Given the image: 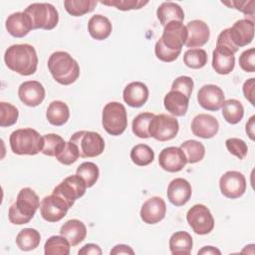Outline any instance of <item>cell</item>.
Here are the masks:
<instances>
[{
  "mask_svg": "<svg viewBox=\"0 0 255 255\" xmlns=\"http://www.w3.org/2000/svg\"><path fill=\"white\" fill-rule=\"evenodd\" d=\"M41 241V235L34 228L22 229L16 237V244L22 251H31L36 249Z\"/></svg>",
  "mask_w": 255,
  "mask_h": 255,
  "instance_id": "31",
  "label": "cell"
},
{
  "mask_svg": "<svg viewBox=\"0 0 255 255\" xmlns=\"http://www.w3.org/2000/svg\"><path fill=\"white\" fill-rule=\"evenodd\" d=\"M84 179L77 173L70 175L62 180L52 191V193L59 195L66 200L72 207L77 199L82 197L87 189Z\"/></svg>",
  "mask_w": 255,
  "mask_h": 255,
  "instance_id": "11",
  "label": "cell"
},
{
  "mask_svg": "<svg viewBox=\"0 0 255 255\" xmlns=\"http://www.w3.org/2000/svg\"><path fill=\"white\" fill-rule=\"evenodd\" d=\"M254 121H255V116H252L248 123L246 124V132L248 134V136L250 137V139L254 140L255 139V132H254V127H255V124H254Z\"/></svg>",
  "mask_w": 255,
  "mask_h": 255,
  "instance_id": "52",
  "label": "cell"
},
{
  "mask_svg": "<svg viewBox=\"0 0 255 255\" xmlns=\"http://www.w3.org/2000/svg\"><path fill=\"white\" fill-rule=\"evenodd\" d=\"M40 199L37 193L30 187L22 188L16 201L9 207V221L16 225L29 223L40 207Z\"/></svg>",
  "mask_w": 255,
  "mask_h": 255,
  "instance_id": "4",
  "label": "cell"
},
{
  "mask_svg": "<svg viewBox=\"0 0 255 255\" xmlns=\"http://www.w3.org/2000/svg\"><path fill=\"white\" fill-rule=\"evenodd\" d=\"M178 121L169 115H154L148 126V133L159 141H167L174 138L178 132Z\"/></svg>",
  "mask_w": 255,
  "mask_h": 255,
  "instance_id": "9",
  "label": "cell"
},
{
  "mask_svg": "<svg viewBox=\"0 0 255 255\" xmlns=\"http://www.w3.org/2000/svg\"><path fill=\"white\" fill-rule=\"evenodd\" d=\"M76 173L84 179L87 187L89 188L97 182L100 175V170L96 163L92 161H85L78 166Z\"/></svg>",
  "mask_w": 255,
  "mask_h": 255,
  "instance_id": "39",
  "label": "cell"
},
{
  "mask_svg": "<svg viewBox=\"0 0 255 255\" xmlns=\"http://www.w3.org/2000/svg\"><path fill=\"white\" fill-rule=\"evenodd\" d=\"M221 108L222 116L228 124L236 125L243 119L244 108L238 100L229 99L227 101H224Z\"/></svg>",
  "mask_w": 255,
  "mask_h": 255,
  "instance_id": "32",
  "label": "cell"
},
{
  "mask_svg": "<svg viewBox=\"0 0 255 255\" xmlns=\"http://www.w3.org/2000/svg\"><path fill=\"white\" fill-rule=\"evenodd\" d=\"M19 117L18 109L10 103H0V126L2 128L10 127L16 124Z\"/></svg>",
  "mask_w": 255,
  "mask_h": 255,
  "instance_id": "41",
  "label": "cell"
},
{
  "mask_svg": "<svg viewBox=\"0 0 255 255\" xmlns=\"http://www.w3.org/2000/svg\"><path fill=\"white\" fill-rule=\"evenodd\" d=\"M255 49L250 48L248 50H245L242 52V54L239 57V66L241 69L248 73H253L255 71Z\"/></svg>",
  "mask_w": 255,
  "mask_h": 255,
  "instance_id": "46",
  "label": "cell"
},
{
  "mask_svg": "<svg viewBox=\"0 0 255 255\" xmlns=\"http://www.w3.org/2000/svg\"><path fill=\"white\" fill-rule=\"evenodd\" d=\"M24 13L29 17L33 30H52L59 22V13L50 3H32L24 10Z\"/></svg>",
  "mask_w": 255,
  "mask_h": 255,
  "instance_id": "6",
  "label": "cell"
},
{
  "mask_svg": "<svg viewBox=\"0 0 255 255\" xmlns=\"http://www.w3.org/2000/svg\"><path fill=\"white\" fill-rule=\"evenodd\" d=\"M70 207V204L66 200L52 193L42 199L40 213L44 220L48 222H58L66 216Z\"/></svg>",
  "mask_w": 255,
  "mask_h": 255,
  "instance_id": "12",
  "label": "cell"
},
{
  "mask_svg": "<svg viewBox=\"0 0 255 255\" xmlns=\"http://www.w3.org/2000/svg\"><path fill=\"white\" fill-rule=\"evenodd\" d=\"M255 79L251 78L249 80H247L242 87V91L244 94V97L246 100H248L250 102V104L252 106L255 105L254 102V90H255Z\"/></svg>",
  "mask_w": 255,
  "mask_h": 255,
  "instance_id": "49",
  "label": "cell"
},
{
  "mask_svg": "<svg viewBox=\"0 0 255 255\" xmlns=\"http://www.w3.org/2000/svg\"><path fill=\"white\" fill-rule=\"evenodd\" d=\"M225 145L228 151L231 154L238 157L239 159H243L248 152V146L246 142L241 138H237V137L227 138L225 140Z\"/></svg>",
  "mask_w": 255,
  "mask_h": 255,
  "instance_id": "44",
  "label": "cell"
},
{
  "mask_svg": "<svg viewBox=\"0 0 255 255\" xmlns=\"http://www.w3.org/2000/svg\"><path fill=\"white\" fill-rule=\"evenodd\" d=\"M199 254H204V255H206V254H218V255H220L221 252H220V250H218L217 248H215L213 246H204L202 249H200L198 251V255Z\"/></svg>",
  "mask_w": 255,
  "mask_h": 255,
  "instance_id": "53",
  "label": "cell"
},
{
  "mask_svg": "<svg viewBox=\"0 0 255 255\" xmlns=\"http://www.w3.org/2000/svg\"><path fill=\"white\" fill-rule=\"evenodd\" d=\"M193 86H194L193 80L190 77L179 76L173 81V83L171 85V90L178 91L190 99V96H191V93L193 90Z\"/></svg>",
  "mask_w": 255,
  "mask_h": 255,
  "instance_id": "45",
  "label": "cell"
},
{
  "mask_svg": "<svg viewBox=\"0 0 255 255\" xmlns=\"http://www.w3.org/2000/svg\"><path fill=\"white\" fill-rule=\"evenodd\" d=\"M192 245V237L186 231H176L169 238V249L173 255H189Z\"/></svg>",
  "mask_w": 255,
  "mask_h": 255,
  "instance_id": "29",
  "label": "cell"
},
{
  "mask_svg": "<svg viewBox=\"0 0 255 255\" xmlns=\"http://www.w3.org/2000/svg\"><path fill=\"white\" fill-rule=\"evenodd\" d=\"M148 88L142 82L129 83L123 92V98L126 104L131 108H140L148 100Z\"/></svg>",
  "mask_w": 255,
  "mask_h": 255,
  "instance_id": "22",
  "label": "cell"
},
{
  "mask_svg": "<svg viewBox=\"0 0 255 255\" xmlns=\"http://www.w3.org/2000/svg\"><path fill=\"white\" fill-rule=\"evenodd\" d=\"M235 66V57L229 50L215 47L212 53V68L219 75L230 74Z\"/></svg>",
  "mask_w": 255,
  "mask_h": 255,
  "instance_id": "25",
  "label": "cell"
},
{
  "mask_svg": "<svg viewBox=\"0 0 255 255\" xmlns=\"http://www.w3.org/2000/svg\"><path fill=\"white\" fill-rule=\"evenodd\" d=\"M166 213L165 201L158 196L148 198L140 208V218L146 224H156L161 221Z\"/></svg>",
  "mask_w": 255,
  "mask_h": 255,
  "instance_id": "16",
  "label": "cell"
},
{
  "mask_svg": "<svg viewBox=\"0 0 255 255\" xmlns=\"http://www.w3.org/2000/svg\"><path fill=\"white\" fill-rule=\"evenodd\" d=\"M186 220L194 233L198 235L208 234L214 228V218L203 204L193 205L186 213Z\"/></svg>",
  "mask_w": 255,
  "mask_h": 255,
  "instance_id": "10",
  "label": "cell"
},
{
  "mask_svg": "<svg viewBox=\"0 0 255 255\" xmlns=\"http://www.w3.org/2000/svg\"><path fill=\"white\" fill-rule=\"evenodd\" d=\"M97 6L95 0H65L64 7L66 11L75 17L83 16L92 12Z\"/></svg>",
  "mask_w": 255,
  "mask_h": 255,
  "instance_id": "36",
  "label": "cell"
},
{
  "mask_svg": "<svg viewBox=\"0 0 255 255\" xmlns=\"http://www.w3.org/2000/svg\"><path fill=\"white\" fill-rule=\"evenodd\" d=\"M71 244L62 235H54L47 239L44 245L45 255H69Z\"/></svg>",
  "mask_w": 255,
  "mask_h": 255,
  "instance_id": "33",
  "label": "cell"
},
{
  "mask_svg": "<svg viewBox=\"0 0 255 255\" xmlns=\"http://www.w3.org/2000/svg\"><path fill=\"white\" fill-rule=\"evenodd\" d=\"M222 4L227 5L229 7H233L234 9H237L241 12H243L245 15L252 16L254 15V5L255 2L253 0L250 1H230V2H222Z\"/></svg>",
  "mask_w": 255,
  "mask_h": 255,
  "instance_id": "48",
  "label": "cell"
},
{
  "mask_svg": "<svg viewBox=\"0 0 255 255\" xmlns=\"http://www.w3.org/2000/svg\"><path fill=\"white\" fill-rule=\"evenodd\" d=\"M219 129L218 121L211 115L199 114L191 122V131L194 135L201 138L213 137Z\"/></svg>",
  "mask_w": 255,
  "mask_h": 255,
  "instance_id": "21",
  "label": "cell"
},
{
  "mask_svg": "<svg viewBox=\"0 0 255 255\" xmlns=\"http://www.w3.org/2000/svg\"><path fill=\"white\" fill-rule=\"evenodd\" d=\"M186 163L185 154L180 147L168 146L159 152L158 164L167 172H178L184 168Z\"/></svg>",
  "mask_w": 255,
  "mask_h": 255,
  "instance_id": "14",
  "label": "cell"
},
{
  "mask_svg": "<svg viewBox=\"0 0 255 255\" xmlns=\"http://www.w3.org/2000/svg\"><path fill=\"white\" fill-rule=\"evenodd\" d=\"M11 150L19 155H35L42 151L43 135L31 128L14 130L9 137Z\"/></svg>",
  "mask_w": 255,
  "mask_h": 255,
  "instance_id": "5",
  "label": "cell"
},
{
  "mask_svg": "<svg viewBox=\"0 0 255 255\" xmlns=\"http://www.w3.org/2000/svg\"><path fill=\"white\" fill-rule=\"evenodd\" d=\"M70 141L77 145L80 157H96L102 154L105 149V140L103 136L96 131H76L70 137Z\"/></svg>",
  "mask_w": 255,
  "mask_h": 255,
  "instance_id": "8",
  "label": "cell"
},
{
  "mask_svg": "<svg viewBox=\"0 0 255 255\" xmlns=\"http://www.w3.org/2000/svg\"><path fill=\"white\" fill-rule=\"evenodd\" d=\"M130 159L138 166H145L153 161L154 151L147 144L139 143L131 148Z\"/></svg>",
  "mask_w": 255,
  "mask_h": 255,
  "instance_id": "35",
  "label": "cell"
},
{
  "mask_svg": "<svg viewBox=\"0 0 255 255\" xmlns=\"http://www.w3.org/2000/svg\"><path fill=\"white\" fill-rule=\"evenodd\" d=\"M46 118L51 125L61 127L65 125L70 118L69 107L62 101H53L48 106Z\"/></svg>",
  "mask_w": 255,
  "mask_h": 255,
  "instance_id": "30",
  "label": "cell"
},
{
  "mask_svg": "<svg viewBox=\"0 0 255 255\" xmlns=\"http://www.w3.org/2000/svg\"><path fill=\"white\" fill-rule=\"evenodd\" d=\"M79 255H101L102 254V249L100 248L99 245L94 244V243H89L84 245L79 251H78Z\"/></svg>",
  "mask_w": 255,
  "mask_h": 255,
  "instance_id": "50",
  "label": "cell"
},
{
  "mask_svg": "<svg viewBox=\"0 0 255 255\" xmlns=\"http://www.w3.org/2000/svg\"><path fill=\"white\" fill-rule=\"evenodd\" d=\"M113 30L111 21L101 14L92 16L88 22V32L92 38L102 41L110 37Z\"/></svg>",
  "mask_w": 255,
  "mask_h": 255,
  "instance_id": "27",
  "label": "cell"
},
{
  "mask_svg": "<svg viewBox=\"0 0 255 255\" xmlns=\"http://www.w3.org/2000/svg\"><path fill=\"white\" fill-rule=\"evenodd\" d=\"M45 88L38 81H26L19 86L18 96L21 102L28 107H37L45 99Z\"/></svg>",
  "mask_w": 255,
  "mask_h": 255,
  "instance_id": "17",
  "label": "cell"
},
{
  "mask_svg": "<svg viewBox=\"0 0 255 255\" xmlns=\"http://www.w3.org/2000/svg\"><path fill=\"white\" fill-rule=\"evenodd\" d=\"M48 69L54 80L64 86L75 83L80 76L78 62L65 51H57L50 56Z\"/></svg>",
  "mask_w": 255,
  "mask_h": 255,
  "instance_id": "3",
  "label": "cell"
},
{
  "mask_svg": "<svg viewBox=\"0 0 255 255\" xmlns=\"http://www.w3.org/2000/svg\"><path fill=\"white\" fill-rule=\"evenodd\" d=\"M216 47H220V48H223V49H226V50H229L230 52H232L233 54H235L239 48H237L231 38H230V35H229V28L227 29H224L223 31L220 32V34L218 35L217 37V41H216Z\"/></svg>",
  "mask_w": 255,
  "mask_h": 255,
  "instance_id": "47",
  "label": "cell"
},
{
  "mask_svg": "<svg viewBox=\"0 0 255 255\" xmlns=\"http://www.w3.org/2000/svg\"><path fill=\"white\" fill-rule=\"evenodd\" d=\"M5 27L8 33L15 38H22L33 30L31 21L24 12H16L9 15L6 19Z\"/></svg>",
  "mask_w": 255,
  "mask_h": 255,
  "instance_id": "23",
  "label": "cell"
},
{
  "mask_svg": "<svg viewBox=\"0 0 255 255\" xmlns=\"http://www.w3.org/2000/svg\"><path fill=\"white\" fill-rule=\"evenodd\" d=\"M102 125L109 134H122L128 127V115L125 106L119 102L108 103L103 109Z\"/></svg>",
  "mask_w": 255,
  "mask_h": 255,
  "instance_id": "7",
  "label": "cell"
},
{
  "mask_svg": "<svg viewBox=\"0 0 255 255\" xmlns=\"http://www.w3.org/2000/svg\"><path fill=\"white\" fill-rule=\"evenodd\" d=\"M55 157L59 162L64 165H71L72 163L77 161V159L80 157V153L77 145L69 140L68 142H66L62 151L59 152Z\"/></svg>",
  "mask_w": 255,
  "mask_h": 255,
  "instance_id": "42",
  "label": "cell"
},
{
  "mask_svg": "<svg viewBox=\"0 0 255 255\" xmlns=\"http://www.w3.org/2000/svg\"><path fill=\"white\" fill-rule=\"evenodd\" d=\"M111 254H130V255H133L134 254V251L131 249V247H129L128 245H126V244H118L116 245L110 252Z\"/></svg>",
  "mask_w": 255,
  "mask_h": 255,
  "instance_id": "51",
  "label": "cell"
},
{
  "mask_svg": "<svg viewBox=\"0 0 255 255\" xmlns=\"http://www.w3.org/2000/svg\"><path fill=\"white\" fill-rule=\"evenodd\" d=\"M229 35L233 44L239 48L249 45L254 38V22L251 19H240L229 28Z\"/></svg>",
  "mask_w": 255,
  "mask_h": 255,
  "instance_id": "19",
  "label": "cell"
},
{
  "mask_svg": "<svg viewBox=\"0 0 255 255\" xmlns=\"http://www.w3.org/2000/svg\"><path fill=\"white\" fill-rule=\"evenodd\" d=\"M207 53L203 49H188L183 56V63L191 69H201L207 64Z\"/></svg>",
  "mask_w": 255,
  "mask_h": 255,
  "instance_id": "38",
  "label": "cell"
},
{
  "mask_svg": "<svg viewBox=\"0 0 255 255\" xmlns=\"http://www.w3.org/2000/svg\"><path fill=\"white\" fill-rule=\"evenodd\" d=\"M167 198L174 206H182L186 204L192 194L190 183L181 177L174 178L167 186Z\"/></svg>",
  "mask_w": 255,
  "mask_h": 255,
  "instance_id": "20",
  "label": "cell"
},
{
  "mask_svg": "<svg viewBox=\"0 0 255 255\" xmlns=\"http://www.w3.org/2000/svg\"><path fill=\"white\" fill-rule=\"evenodd\" d=\"M180 148L185 154L187 163H196L203 159L205 155L204 145L195 139H187L180 144Z\"/></svg>",
  "mask_w": 255,
  "mask_h": 255,
  "instance_id": "34",
  "label": "cell"
},
{
  "mask_svg": "<svg viewBox=\"0 0 255 255\" xmlns=\"http://www.w3.org/2000/svg\"><path fill=\"white\" fill-rule=\"evenodd\" d=\"M163 104L165 110L171 115L175 117H182L188 110L189 98L178 91L170 90V92L165 95Z\"/></svg>",
  "mask_w": 255,
  "mask_h": 255,
  "instance_id": "26",
  "label": "cell"
},
{
  "mask_svg": "<svg viewBox=\"0 0 255 255\" xmlns=\"http://www.w3.org/2000/svg\"><path fill=\"white\" fill-rule=\"evenodd\" d=\"M102 4L107 6L116 7L122 11H128V10H135L140 9L145 6L148 1L142 0H108V1H101Z\"/></svg>",
  "mask_w": 255,
  "mask_h": 255,
  "instance_id": "43",
  "label": "cell"
},
{
  "mask_svg": "<svg viewBox=\"0 0 255 255\" xmlns=\"http://www.w3.org/2000/svg\"><path fill=\"white\" fill-rule=\"evenodd\" d=\"M60 234L69 241L72 247H74L86 238L87 227L79 219H70L61 226Z\"/></svg>",
  "mask_w": 255,
  "mask_h": 255,
  "instance_id": "24",
  "label": "cell"
},
{
  "mask_svg": "<svg viewBox=\"0 0 255 255\" xmlns=\"http://www.w3.org/2000/svg\"><path fill=\"white\" fill-rule=\"evenodd\" d=\"M6 66L22 76L33 75L38 66V56L35 48L29 44L10 46L4 54Z\"/></svg>",
  "mask_w": 255,
  "mask_h": 255,
  "instance_id": "2",
  "label": "cell"
},
{
  "mask_svg": "<svg viewBox=\"0 0 255 255\" xmlns=\"http://www.w3.org/2000/svg\"><path fill=\"white\" fill-rule=\"evenodd\" d=\"M156 16L162 26L173 21L182 22L184 20V12L182 8L174 2L161 3L156 10Z\"/></svg>",
  "mask_w": 255,
  "mask_h": 255,
  "instance_id": "28",
  "label": "cell"
},
{
  "mask_svg": "<svg viewBox=\"0 0 255 255\" xmlns=\"http://www.w3.org/2000/svg\"><path fill=\"white\" fill-rule=\"evenodd\" d=\"M197 101L200 107L207 111H218L224 101L225 96L221 88L216 85L208 84L202 86L197 93Z\"/></svg>",
  "mask_w": 255,
  "mask_h": 255,
  "instance_id": "15",
  "label": "cell"
},
{
  "mask_svg": "<svg viewBox=\"0 0 255 255\" xmlns=\"http://www.w3.org/2000/svg\"><path fill=\"white\" fill-rule=\"evenodd\" d=\"M154 114L152 113H141L138 114L132 121V132L134 135L140 138H148L150 137L148 133V126Z\"/></svg>",
  "mask_w": 255,
  "mask_h": 255,
  "instance_id": "40",
  "label": "cell"
},
{
  "mask_svg": "<svg viewBox=\"0 0 255 255\" xmlns=\"http://www.w3.org/2000/svg\"><path fill=\"white\" fill-rule=\"evenodd\" d=\"M44 143L42 153L48 156H56L64 148L66 141L62 136L56 133H47L43 135Z\"/></svg>",
  "mask_w": 255,
  "mask_h": 255,
  "instance_id": "37",
  "label": "cell"
},
{
  "mask_svg": "<svg viewBox=\"0 0 255 255\" xmlns=\"http://www.w3.org/2000/svg\"><path fill=\"white\" fill-rule=\"evenodd\" d=\"M187 39V30L182 22L173 21L164 26L161 37L157 40L154 53L158 60L170 63L180 55L182 46Z\"/></svg>",
  "mask_w": 255,
  "mask_h": 255,
  "instance_id": "1",
  "label": "cell"
},
{
  "mask_svg": "<svg viewBox=\"0 0 255 255\" xmlns=\"http://www.w3.org/2000/svg\"><path fill=\"white\" fill-rule=\"evenodd\" d=\"M187 30V39L185 46L187 48H199L204 46L210 37L208 25L202 20H192L185 26Z\"/></svg>",
  "mask_w": 255,
  "mask_h": 255,
  "instance_id": "18",
  "label": "cell"
},
{
  "mask_svg": "<svg viewBox=\"0 0 255 255\" xmlns=\"http://www.w3.org/2000/svg\"><path fill=\"white\" fill-rule=\"evenodd\" d=\"M219 187L225 197L236 199L246 191V178L239 171L229 170L220 177Z\"/></svg>",
  "mask_w": 255,
  "mask_h": 255,
  "instance_id": "13",
  "label": "cell"
}]
</instances>
